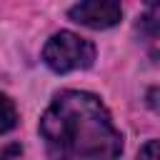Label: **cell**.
I'll return each instance as SVG.
<instances>
[{"instance_id": "6", "label": "cell", "mask_w": 160, "mask_h": 160, "mask_svg": "<svg viewBox=\"0 0 160 160\" xmlns=\"http://www.w3.org/2000/svg\"><path fill=\"white\" fill-rule=\"evenodd\" d=\"M15 155H20V145L10 142V145H2L0 148V160H12Z\"/></svg>"}, {"instance_id": "2", "label": "cell", "mask_w": 160, "mask_h": 160, "mask_svg": "<svg viewBox=\"0 0 160 160\" xmlns=\"http://www.w3.org/2000/svg\"><path fill=\"white\" fill-rule=\"evenodd\" d=\"M42 60L52 72H72V70H85L95 60V45L70 30L55 32L45 48H42Z\"/></svg>"}, {"instance_id": "3", "label": "cell", "mask_w": 160, "mask_h": 160, "mask_svg": "<svg viewBox=\"0 0 160 160\" xmlns=\"http://www.w3.org/2000/svg\"><path fill=\"white\" fill-rule=\"evenodd\" d=\"M68 15L72 22H80L92 30H105V28H112L120 22L122 8H120V2H112V0H85V2L72 5L68 10Z\"/></svg>"}, {"instance_id": "1", "label": "cell", "mask_w": 160, "mask_h": 160, "mask_svg": "<svg viewBox=\"0 0 160 160\" xmlns=\"http://www.w3.org/2000/svg\"><path fill=\"white\" fill-rule=\"evenodd\" d=\"M40 135L52 160H118L122 135L92 92L65 90L40 118Z\"/></svg>"}, {"instance_id": "4", "label": "cell", "mask_w": 160, "mask_h": 160, "mask_svg": "<svg viewBox=\"0 0 160 160\" xmlns=\"http://www.w3.org/2000/svg\"><path fill=\"white\" fill-rule=\"evenodd\" d=\"M15 122H18V110H15L12 100L0 92V135L8 132V130H12Z\"/></svg>"}, {"instance_id": "5", "label": "cell", "mask_w": 160, "mask_h": 160, "mask_svg": "<svg viewBox=\"0 0 160 160\" xmlns=\"http://www.w3.org/2000/svg\"><path fill=\"white\" fill-rule=\"evenodd\" d=\"M138 160H160V150H158V140H148L140 152H138Z\"/></svg>"}]
</instances>
